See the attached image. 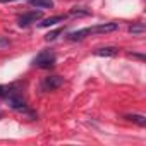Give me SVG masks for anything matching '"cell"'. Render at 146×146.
I'll use <instances>...</instances> for the list:
<instances>
[{
  "mask_svg": "<svg viewBox=\"0 0 146 146\" xmlns=\"http://www.w3.org/2000/svg\"><path fill=\"white\" fill-rule=\"evenodd\" d=\"M146 31L144 24H134V26H129V33L131 35H143Z\"/></svg>",
  "mask_w": 146,
  "mask_h": 146,
  "instance_id": "cell-10",
  "label": "cell"
},
{
  "mask_svg": "<svg viewBox=\"0 0 146 146\" xmlns=\"http://www.w3.org/2000/svg\"><path fill=\"white\" fill-rule=\"evenodd\" d=\"M95 55H98V57H113V55H117V48L115 46L98 48V50H95Z\"/></svg>",
  "mask_w": 146,
  "mask_h": 146,
  "instance_id": "cell-7",
  "label": "cell"
},
{
  "mask_svg": "<svg viewBox=\"0 0 146 146\" xmlns=\"http://www.w3.org/2000/svg\"><path fill=\"white\" fill-rule=\"evenodd\" d=\"M28 2L38 9H52L53 7V0H28Z\"/></svg>",
  "mask_w": 146,
  "mask_h": 146,
  "instance_id": "cell-8",
  "label": "cell"
},
{
  "mask_svg": "<svg viewBox=\"0 0 146 146\" xmlns=\"http://www.w3.org/2000/svg\"><path fill=\"white\" fill-rule=\"evenodd\" d=\"M67 19V16H53V17H46V19H43V23H40V26L41 28H50V26H55V24H58V23H64Z\"/></svg>",
  "mask_w": 146,
  "mask_h": 146,
  "instance_id": "cell-6",
  "label": "cell"
},
{
  "mask_svg": "<svg viewBox=\"0 0 146 146\" xmlns=\"http://www.w3.org/2000/svg\"><path fill=\"white\" fill-rule=\"evenodd\" d=\"M7 95V88L5 86H0V96H5Z\"/></svg>",
  "mask_w": 146,
  "mask_h": 146,
  "instance_id": "cell-13",
  "label": "cell"
},
{
  "mask_svg": "<svg viewBox=\"0 0 146 146\" xmlns=\"http://www.w3.org/2000/svg\"><path fill=\"white\" fill-rule=\"evenodd\" d=\"M7 103L14 110H26V102L21 96H17V95H9L7 96Z\"/></svg>",
  "mask_w": 146,
  "mask_h": 146,
  "instance_id": "cell-5",
  "label": "cell"
},
{
  "mask_svg": "<svg viewBox=\"0 0 146 146\" xmlns=\"http://www.w3.org/2000/svg\"><path fill=\"white\" fill-rule=\"evenodd\" d=\"M55 60H57V55L52 50H43V52H40L36 55V58L33 60V64L36 67H40V69H50V67H53Z\"/></svg>",
  "mask_w": 146,
  "mask_h": 146,
  "instance_id": "cell-2",
  "label": "cell"
},
{
  "mask_svg": "<svg viewBox=\"0 0 146 146\" xmlns=\"http://www.w3.org/2000/svg\"><path fill=\"white\" fill-rule=\"evenodd\" d=\"M129 57H134V58H139V60H144V55H139V53H129Z\"/></svg>",
  "mask_w": 146,
  "mask_h": 146,
  "instance_id": "cell-12",
  "label": "cell"
},
{
  "mask_svg": "<svg viewBox=\"0 0 146 146\" xmlns=\"http://www.w3.org/2000/svg\"><path fill=\"white\" fill-rule=\"evenodd\" d=\"M7 2H14V0H0V4H7Z\"/></svg>",
  "mask_w": 146,
  "mask_h": 146,
  "instance_id": "cell-14",
  "label": "cell"
},
{
  "mask_svg": "<svg viewBox=\"0 0 146 146\" xmlns=\"http://www.w3.org/2000/svg\"><path fill=\"white\" fill-rule=\"evenodd\" d=\"M41 17H43V14H41L40 11L26 12V14H23V16L17 19V24H19L21 28H26V26H29V24H33V23H38Z\"/></svg>",
  "mask_w": 146,
  "mask_h": 146,
  "instance_id": "cell-3",
  "label": "cell"
},
{
  "mask_svg": "<svg viewBox=\"0 0 146 146\" xmlns=\"http://www.w3.org/2000/svg\"><path fill=\"white\" fill-rule=\"evenodd\" d=\"M62 31H64L62 28H60V29H55V31H52V33H48V35L45 36V40H46V41H52V40H55V38H57V36H58V35H60Z\"/></svg>",
  "mask_w": 146,
  "mask_h": 146,
  "instance_id": "cell-11",
  "label": "cell"
},
{
  "mask_svg": "<svg viewBox=\"0 0 146 146\" xmlns=\"http://www.w3.org/2000/svg\"><path fill=\"white\" fill-rule=\"evenodd\" d=\"M62 83H64V79H62L60 76H48V78L43 79V83H41V90H43V91H53V90L60 88Z\"/></svg>",
  "mask_w": 146,
  "mask_h": 146,
  "instance_id": "cell-4",
  "label": "cell"
},
{
  "mask_svg": "<svg viewBox=\"0 0 146 146\" xmlns=\"http://www.w3.org/2000/svg\"><path fill=\"white\" fill-rule=\"evenodd\" d=\"M125 119L127 120H132V122H136L137 125H146V117L144 115H136V113H132V115H125Z\"/></svg>",
  "mask_w": 146,
  "mask_h": 146,
  "instance_id": "cell-9",
  "label": "cell"
},
{
  "mask_svg": "<svg viewBox=\"0 0 146 146\" xmlns=\"http://www.w3.org/2000/svg\"><path fill=\"white\" fill-rule=\"evenodd\" d=\"M115 29H119V24H115V23L96 24V26H90V28L78 29L74 33H69V40H83V38L91 36V35H107V33H112Z\"/></svg>",
  "mask_w": 146,
  "mask_h": 146,
  "instance_id": "cell-1",
  "label": "cell"
}]
</instances>
